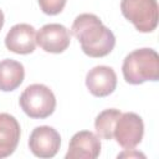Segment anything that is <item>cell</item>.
Instances as JSON below:
<instances>
[{"instance_id":"obj_1","label":"cell","mask_w":159,"mask_h":159,"mask_svg":"<svg viewBox=\"0 0 159 159\" xmlns=\"http://www.w3.org/2000/svg\"><path fill=\"white\" fill-rule=\"evenodd\" d=\"M72 35L80 41L82 51L89 57H104L116 45L113 32L94 14L78 15L71 27Z\"/></svg>"},{"instance_id":"obj_2","label":"cell","mask_w":159,"mask_h":159,"mask_svg":"<svg viewBox=\"0 0 159 159\" xmlns=\"http://www.w3.org/2000/svg\"><path fill=\"white\" fill-rule=\"evenodd\" d=\"M122 72L125 82L142 84L159 80V55L153 48H138L125 56Z\"/></svg>"},{"instance_id":"obj_3","label":"cell","mask_w":159,"mask_h":159,"mask_svg":"<svg viewBox=\"0 0 159 159\" xmlns=\"http://www.w3.org/2000/svg\"><path fill=\"white\" fill-rule=\"evenodd\" d=\"M21 109L26 116L34 119L50 117L56 108V97L45 84L34 83L27 86L19 99Z\"/></svg>"},{"instance_id":"obj_4","label":"cell","mask_w":159,"mask_h":159,"mask_svg":"<svg viewBox=\"0 0 159 159\" xmlns=\"http://www.w3.org/2000/svg\"><path fill=\"white\" fill-rule=\"evenodd\" d=\"M120 11L139 32L155 30L159 19L157 0H122Z\"/></svg>"},{"instance_id":"obj_5","label":"cell","mask_w":159,"mask_h":159,"mask_svg":"<svg viewBox=\"0 0 159 159\" xmlns=\"http://www.w3.org/2000/svg\"><path fill=\"white\" fill-rule=\"evenodd\" d=\"M143 134V119L140 116L133 112L122 113L113 130V138L124 149H134L142 142Z\"/></svg>"},{"instance_id":"obj_6","label":"cell","mask_w":159,"mask_h":159,"mask_svg":"<svg viewBox=\"0 0 159 159\" xmlns=\"http://www.w3.org/2000/svg\"><path fill=\"white\" fill-rule=\"evenodd\" d=\"M61 147L60 133L50 125L36 127L29 138V148L37 158H52Z\"/></svg>"},{"instance_id":"obj_7","label":"cell","mask_w":159,"mask_h":159,"mask_svg":"<svg viewBox=\"0 0 159 159\" xmlns=\"http://www.w3.org/2000/svg\"><path fill=\"white\" fill-rule=\"evenodd\" d=\"M70 42V31L61 24H46L36 32V43L50 53L63 52Z\"/></svg>"},{"instance_id":"obj_8","label":"cell","mask_w":159,"mask_h":159,"mask_svg":"<svg viewBox=\"0 0 159 159\" xmlns=\"http://www.w3.org/2000/svg\"><path fill=\"white\" fill-rule=\"evenodd\" d=\"M36 30L29 24L14 25L5 36V46L17 55H27L36 48Z\"/></svg>"},{"instance_id":"obj_9","label":"cell","mask_w":159,"mask_h":159,"mask_svg":"<svg viewBox=\"0 0 159 159\" xmlns=\"http://www.w3.org/2000/svg\"><path fill=\"white\" fill-rule=\"evenodd\" d=\"M101 153L99 138L89 130L77 132L70 140L66 159H96Z\"/></svg>"},{"instance_id":"obj_10","label":"cell","mask_w":159,"mask_h":159,"mask_svg":"<svg viewBox=\"0 0 159 159\" xmlns=\"http://www.w3.org/2000/svg\"><path fill=\"white\" fill-rule=\"evenodd\" d=\"M86 86L94 97H107L117 87V75L109 66H96L87 72Z\"/></svg>"},{"instance_id":"obj_11","label":"cell","mask_w":159,"mask_h":159,"mask_svg":"<svg viewBox=\"0 0 159 159\" xmlns=\"http://www.w3.org/2000/svg\"><path fill=\"white\" fill-rule=\"evenodd\" d=\"M20 135L21 128L17 119L9 113H0V159L15 152Z\"/></svg>"},{"instance_id":"obj_12","label":"cell","mask_w":159,"mask_h":159,"mask_svg":"<svg viewBox=\"0 0 159 159\" xmlns=\"http://www.w3.org/2000/svg\"><path fill=\"white\" fill-rule=\"evenodd\" d=\"M25 68L22 63L5 58L0 61V89L4 92H11L16 89L24 81Z\"/></svg>"},{"instance_id":"obj_13","label":"cell","mask_w":159,"mask_h":159,"mask_svg":"<svg viewBox=\"0 0 159 159\" xmlns=\"http://www.w3.org/2000/svg\"><path fill=\"white\" fill-rule=\"evenodd\" d=\"M120 114L122 112L116 108H108V109L102 111L96 117V120H94V128H96L98 137H101L102 139H107V140L112 139L116 123L118 118L120 117Z\"/></svg>"},{"instance_id":"obj_14","label":"cell","mask_w":159,"mask_h":159,"mask_svg":"<svg viewBox=\"0 0 159 159\" xmlns=\"http://www.w3.org/2000/svg\"><path fill=\"white\" fill-rule=\"evenodd\" d=\"M37 1L43 14L57 15L63 10L67 0H37Z\"/></svg>"},{"instance_id":"obj_15","label":"cell","mask_w":159,"mask_h":159,"mask_svg":"<svg viewBox=\"0 0 159 159\" xmlns=\"http://www.w3.org/2000/svg\"><path fill=\"white\" fill-rule=\"evenodd\" d=\"M122 157H129V158H130V157H137V158L142 157V158H145L144 154H142V153H139V152H134L133 149H125V152L118 154V158H122Z\"/></svg>"},{"instance_id":"obj_16","label":"cell","mask_w":159,"mask_h":159,"mask_svg":"<svg viewBox=\"0 0 159 159\" xmlns=\"http://www.w3.org/2000/svg\"><path fill=\"white\" fill-rule=\"evenodd\" d=\"M4 21H5V17H4V12L0 10V30L2 29L4 26Z\"/></svg>"}]
</instances>
